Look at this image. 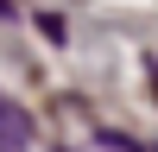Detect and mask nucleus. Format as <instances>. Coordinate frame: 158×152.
I'll return each instance as SVG.
<instances>
[{
  "label": "nucleus",
  "instance_id": "nucleus-1",
  "mask_svg": "<svg viewBox=\"0 0 158 152\" xmlns=\"http://www.w3.org/2000/svg\"><path fill=\"white\" fill-rule=\"evenodd\" d=\"M25 146H32V114L0 95V152H25Z\"/></svg>",
  "mask_w": 158,
  "mask_h": 152
},
{
  "label": "nucleus",
  "instance_id": "nucleus-2",
  "mask_svg": "<svg viewBox=\"0 0 158 152\" xmlns=\"http://www.w3.org/2000/svg\"><path fill=\"white\" fill-rule=\"evenodd\" d=\"M38 32H44V38H51V44H63V38H70V25H63V19H57V13H44V19H38Z\"/></svg>",
  "mask_w": 158,
  "mask_h": 152
},
{
  "label": "nucleus",
  "instance_id": "nucleus-3",
  "mask_svg": "<svg viewBox=\"0 0 158 152\" xmlns=\"http://www.w3.org/2000/svg\"><path fill=\"white\" fill-rule=\"evenodd\" d=\"M152 95H158V63H152Z\"/></svg>",
  "mask_w": 158,
  "mask_h": 152
}]
</instances>
